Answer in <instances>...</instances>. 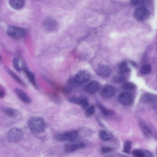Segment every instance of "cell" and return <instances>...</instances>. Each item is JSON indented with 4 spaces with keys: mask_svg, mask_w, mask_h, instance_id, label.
<instances>
[{
    "mask_svg": "<svg viewBox=\"0 0 157 157\" xmlns=\"http://www.w3.org/2000/svg\"><path fill=\"white\" fill-rule=\"evenodd\" d=\"M4 68L5 71L17 82L23 86H26L24 82L13 71L7 67H5Z\"/></svg>",
    "mask_w": 157,
    "mask_h": 157,
    "instance_id": "obj_20",
    "label": "cell"
},
{
    "mask_svg": "<svg viewBox=\"0 0 157 157\" xmlns=\"http://www.w3.org/2000/svg\"><path fill=\"white\" fill-rule=\"evenodd\" d=\"M96 72L97 74L100 77H106L110 75L111 71L107 66L104 65H101L97 67Z\"/></svg>",
    "mask_w": 157,
    "mask_h": 157,
    "instance_id": "obj_16",
    "label": "cell"
},
{
    "mask_svg": "<svg viewBox=\"0 0 157 157\" xmlns=\"http://www.w3.org/2000/svg\"><path fill=\"white\" fill-rule=\"evenodd\" d=\"M113 150L112 148L108 147H103L101 148V151L102 153L106 154L111 152Z\"/></svg>",
    "mask_w": 157,
    "mask_h": 157,
    "instance_id": "obj_31",
    "label": "cell"
},
{
    "mask_svg": "<svg viewBox=\"0 0 157 157\" xmlns=\"http://www.w3.org/2000/svg\"><path fill=\"white\" fill-rule=\"evenodd\" d=\"M144 150V157H153L154 156L153 154L151 151L146 150Z\"/></svg>",
    "mask_w": 157,
    "mask_h": 157,
    "instance_id": "obj_34",
    "label": "cell"
},
{
    "mask_svg": "<svg viewBox=\"0 0 157 157\" xmlns=\"http://www.w3.org/2000/svg\"><path fill=\"white\" fill-rule=\"evenodd\" d=\"M132 155L135 157H144V150L136 149L132 151Z\"/></svg>",
    "mask_w": 157,
    "mask_h": 157,
    "instance_id": "obj_28",
    "label": "cell"
},
{
    "mask_svg": "<svg viewBox=\"0 0 157 157\" xmlns=\"http://www.w3.org/2000/svg\"><path fill=\"white\" fill-rule=\"evenodd\" d=\"M150 15L149 11L143 7L137 8L134 13L135 18L139 21H143L147 19L149 17Z\"/></svg>",
    "mask_w": 157,
    "mask_h": 157,
    "instance_id": "obj_7",
    "label": "cell"
},
{
    "mask_svg": "<svg viewBox=\"0 0 157 157\" xmlns=\"http://www.w3.org/2000/svg\"><path fill=\"white\" fill-rule=\"evenodd\" d=\"M14 91L18 98L24 103L29 104L31 102L32 100L31 98L22 90L16 88Z\"/></svg>",
    "mask_w": 157,
    "mask_h": 157,
    "instance_id": "obj_15",
    "label": "cell"
},
{
    "mask_svg": "<svg viewBox=\"0 0 157 157\" xmlns=\"http://www.w3.org/2000/svg\"><path fill=\"white\" fill-rule=\"evenodd\" d=\"M42 25L44 29L48 31L55 30L57 26V23L56 21L52 18H47L44 20Z\"/></svg>",
    "mask_w": 157,
    "mask_h": 157,
    "instance_id": "obj_12",
    "label": "cell"
},
{
    "mask_svg": "<svg viewBox=\"0 0 157 157\" xmlns=\"http://www.w3.org/2000/svg\"><path fill=\"white\" fill-rule=\"evenodd\" d=\"M119 102L124 106L130 105L132 102L133 98L132 94L127 91H123L120 93L118 98Z\"/></svg>",
    "mask_w": 157,
    "mask_h": 157,
    "instance_id": "obj_8",
    "label": "cell"
},
{
    "mask_svg": "<svg viewBox=\"0 0 157 157\" xmlns=\"http://www.w3.org/2000/svg\"><path fill=\"white\" fill-rule=\"evenodd\" d=\"M99 134L101 139L105 141L110 140L113 137V134L111 132L105 130H101Z\"/></svg>",
    "mask_w": 157,
    "mask_h": 157,
    "instance_id": "obj_19",
    "label": "cell"
},
{
    "mask_svg": "<svg viewBox=\"0 0 157 157\" xmlns=\"http://www.w3.org/2000/svg\"><path fill=\"white\" fill-rule=\"evenodd\" d=\"M144 0H130L131 4L134 5H138L142 4Z\"/></svg>",
    "mask_w": 157,
    "mask_h": 157,
    "instance_id": "obj_33",
    "label": "cell"
},
{
    "mask_svg": "<svg viewBox=\"0 0 157 157\" xmlns=\"http://www.w3.org/2000/svg\"><path fill=\"white\" fill-rule=\"evenodd\" d=\"M22 69L30 82L35 88L38 89V86L36 82V78L34 74L30 71L25 65L23 66Z\"/></svg>",
    "mask_w": 157,
    "mask_h": 157,
    "instance_id": "obj_17",
    "label": "cell"
},
{
    "mask_svg": "<svg viewBox=\"0 0 157 157\" xmlns=\"http://www.w3.org/2000/svg\"></svg>",
    "mask_w": 157,
    "mask_h": 157,
    "instance_id": "obj_38",
    "label": "cell"
},
{
    "mask_svg": "<svg viewBox=\"0 0 157 157\" xmlns=\"http://www.w3.org/2000/svg\"><path fill=\"white\" fill-rule=\"evenodd\" d=\"M7 34L10 37L16 39L24 37L26 32L24 29L17 27L10 26L7 29Z\"/></svg>",
    "mask_w": 157,
    "mask_h": 157,
    "instance_id": "obj_3",
    "label": "cell"
},
{
    "mask_svg": "<svg viewBox=\"0 0 157 157\" xmlns=\"http://www.w3.org/2000/svg\"><path fill=\"white\" fill-rule=\"evenodd\" d=\"M118 67L121 73L128 72L130 71V69L125 62L120 63L118 65Z\"/></svg>",
    "mask_w": 157,
    "mask_h": 157,
    "instance_id": "obj_22",
    "label": "cell"
},
{
    "mask_svg": "<svg viewBox=\"0 0 157 157\" xmlns=\"http://www.w3.org/2000/svg\"><path fill=\"white\" fill-rule=\"evenodd\" d=\"M25 0H9L10 5L13 9L18 10L21 9L24 6Z\"/></svg>",
    "mask_w": 157,
    "mask_h": 157,
    "instance_id": "obj_18",
    "label": "cell"
},
{
    "mask_svg": "<svg viewBox=\"0 0 157 157\" xmlns=\"http://www.w3.org/2000/svg\"><path fill=\"white\" fill-rule=\"evenodd\" d=\"M0 121L2 126H10L18 122L21 118V114L18 110L8 107L1 108Z\"/></svg>",
    "mask_w": 157,
    "mask_h": 157,
    "instance_id": "obj_1",
    "label": "cell"
},
{
    "mask_svg": "<svg viewBox=\"0 0 157 157\" xmlns=\"http://www.w3.org/2000/svg\"><path fill=\"white\" fill-rule=\"evenodd\" d=\"M29 128L31 132L38 134L44 132L46 128V123L44 119L39 117H30L28 122Z\"/></svg>",
    "mask_w": 157,
    "mask_h": 157,
    "instance_id": "obj_2",
    "label": "cell"
},
{
    "mask_svg": "<svg viewBox=\"0 0 157 157\" xmlns=\"http://www.w3.org/2000/svg\"><path fill=\"white\" fill-rule=\"evenodd\" d=\"M155 110L157 113V99L155 98L152 101Z\"/></svg>",
    "mask_w": 157,
    "mask_h": 157,
    "instance_id": "obj_35",
    "label": "cell"
},
{
    "mask_svg": "<svg viewBox=\"0 0 157 157\" xmlns=\"http://www.w3.org/2000/svg\"><path fill=\"white\" fill-rule=\"evenodd\" d=\"M132 142L129 140H126L124 141L123 151L126 153L129 154L131 149Z\"/></svg>",
    "mask_w": 157,
    "mask_h": 157,
    "instance_id": "obj_24",
    "label": "cell"
},
{
    "mask_svg": "<svg viewBox=\"0 0 157 157\" xmlns=\"http://www.w3.org/2000/svg\"><path fill=\"white\" fill-rule=\"evenodd\" d=\"M78 136V132L73 131L57 134L55 138L60 141L72 142L75 141Z\"/></svg>",
    "mask_w": 157,
    "mask_h": 157,
    "instance_id": "obj_4",
    "label": "cell"
},
{
    "mask_svg": "<svg viewBox=\"0 0 157 157\" xmlns=\"http://www.w3.org/2000/svg\"><path fill=\"white\" fill-rule=\"evenodd\" d=\"M90 78V73L86 70H81L75 75L74 80L78 84H84L88 82Z\"/></svg>",
    "mask_w": 157,
    "mask_h": 157,
    "instance_id": "obj_6",
    "label": "cell"
},
{
    "mask_svg": "<svg viewBox=\"0 0 157 157\" xmlns=\"http://www.w3.org/2000/svg\"><path fill=\"white\" fill-rule=\"evenodd\" d=\"M85 146V144L82 142L67 144L64 146V151L66 153H71L83 148Z\"/></svg>",
    "mask_w": 157,
    "mask_h": 157,
    "instance_id": "obj_14",
    "label": "cell"
},
{
    "mask_svg": "<svg viewBox=\"0 0 157 157\" xmlns=\"http://www.w3.org/2000/svg\"><path fill=\"white\" fill-rule=\"evenodd\" d=\"M151 70V65L149 64H145L143 65L140 69L141 73L144 75H147L149 74Z\"/></svg>",
    "mask_w": 157,
    "mask_h": 157,
    "instance_id": "obj_23",
    "label": "cell"
},
{
    "mask_svg": "<svg viewBox=\"0 0 157 157\" xmlns=\"http://www.w3.org/2000/svg\"><path fill=\"white\" fill-rule=\"evenodd\" d=\"M68 101L71 103L80 105L84 108L87 107L89 103L88 98L85 95L72 97L69 98Z\"/></svg>",
    "mask_w": 157,
    "mask_h": 157,
    "instance_id": "obj_9",
    "label": "cell"
},
{
    "mask_svg": "<svg viewBox=\"0 0 157 157\" xmlns=\"http://www.w3.org/2000/svg\"><path fill=\"white\" fill-rule=\"evenodd\" d=\"M12 63L15 69L18 72L20 71L21 68L20 67L18 59L16 58H14L13 60Z\"/></svg>",
    "mask_w": 157,
    "mask_h": 157,
    "instance_id": "obj_30",
    "label": "cell"
},
{
    "mask_svg": "<svg viewBox=\"0 0 157 157\" xmlns=\"http://www.w3.org/2000/svg\"><path fill=\"white\" fill-rule=\"evenodd\" d=\"M100 87V83L97 81L93 80L86 85L84 87L83 89L86 93L93 94L98 91Z\"/></svg>",
    "mask_w": 157,
    "mask_h": 157,
    "instance_id": "obj_10",
    "label": "cell"
},
{
    "mask_svg": "<svg viewBox=\"0 0 157 157\" xmlns=\"http://www.w3.org/2000/svg\"><path fill=\"white\" fill-rule=\"evenodd\" d=\"M123 89L126 90H134L136 88L135 85L130 82H126L124 83L122 86Z\"/></svg>",
    "mask_w": 157,
    "mask_h": 157,
    "instance_id": "obj_26",
    "label": "cell"
},
{
    "mask_svg": "<svg viewBox=\"0 0 157 157\" xmlns=\"http://www.w3.org/2000/svg\"><path fill=\"white\" fill-rule=\"evenodd\" d=\"M137 119L139 125L145 136L148 137L151 136V126L146 124L142 118L138 117Z\"/></svg>",
    "mask_w": 157,
    "mask_h": 157,
    "instance_id": "obj_13",
    "label": "cell"
},
{
    "mask_svg": "<svg viewBox=\"0 0 157 157\" xmlns=\"http://www.w3.org/2000/svg\"><path fill=\"white\" fill-rule=\"evenodd\" d=\"M156 154H157V149H156Z\"/></svg>",
    "mask_w": 157,
    "mask_h": 157,
    "instance_id": "obj_37",
    "label": "cell"
},
{
    "mask_svg": "<svg viewBox=\"0 0 157 157\" xmlns=\"http://www.w3.org/2000/svg\"><path fill=\"white\" fill-rule=\"evenodd\" d=\"M113 80L115 83H121L125 82L126 77L123 75L121 74L114 76Z\"/></svg>",
    "mask_w": 157,
    "mask_h": 157,
    "instance_id": "obj_25",
    "label": "cell"
},
{
    "mask_svg": "<svg viewBox=\"0 0 157 157\" xmlns=\"http://www.w3.org/2000/svg\"><path fill=\"white\" fill-rule=\"evenodd\" d=\"M95 109L93 105H90L87 108L85 112L86 115L88 117L92 116L95 113Z\"/></svg>",
    "mask_w": 157,
    "mask_h": 157,
    "instance_id": "obj_29",
    "label": "cell"
},
{
    "mask_svg": "<svg viewBox=\"0 0 157 157\" xmlns=\"http://www.w3.org/2000/svg\"><path fill=\"white\" fill-rule=\"evenodd\" d=\"M98 106L101 112L105 116H107L113 113L112 111L107 109L103 105L99 103L98 104Z\"/></svg>",
    "mask_w": 157,
    "mask_h": 157,
    "instance_id": "obj_27",
    "label": "cell"
},
{
    "mask_svg": "<svg viewBox=\"0 0 157 157\" xmlns=\"http://www.w3.org/2000/svg\"><path fill=\"white\" fill-rule=\"evenodd\" d=\"M5 95V93L3 90H0V97L1 98H3Z\"/></svg>",
    "mask_w": 157,
    "mask_h": 157,
    "instance_id": "obj_36",
    "label": "cell"
},
{
    "mask_svg": "<svg viewBox=\"0 0 157 157\" xmlns=\"http://www.w3.org/2000/svg\"><path fill=\"white\" fill-rule=\"evenodd\" d=\"M24 134L20 129L17 128H11L7 134L8 140L11 142H17L22 140L24 138Z\"/></svg>",
    "mask_w": 157,
    "mask_h": 157,
    "instance_id": "obj_5",
    "label": "cell"
},
{
    "mask_svg": "<svg viewBox=\"0 0 157 157\" xmlns=\"http://www.w3.org/2000/svg\"><path fill=\"white\" fill-rule=\"evenodd\" d=\"M116 92V90L114 87L108 85L105 87L101 90L100 95L104 98H109L114 96Z\"/></svg>",
    "mask_w": 157,
    "mask_h": 157,
    "instance_id": "obj_11",
    "label": "cell"
},
{
    "mask_svg": "<svg viewBox=\"0 0 157 157\" xmlns=\"http://www.w3.org/2000/svg\"><path fill=\"white\" fill-rule=\"evenodd\" d=\"M62 92L64 94H68L71 91V89L70 87H64L61 89Z\"/></svg>",
    "mask_w": 157,
    "mask_h": 157,
    "instance_id": "obj_32",
    "label": "cell"
},
{
    "mask_svg": "<svg viewBox=\"0 0 157 157\" xmlns=\"http://www.w3.org/2000/svg\"><path fill=\"white\" fill-rule=\"evenodd\" d=\"M155 98L154 96L151 94L146 93L142 96L140 101L144 103L152 102Z\"/></svg>",
    "mask_w": 157,
    "mask_h": 157,
    "instance_id": "obj_21",
    "label": "cell"
}]
</instances>
